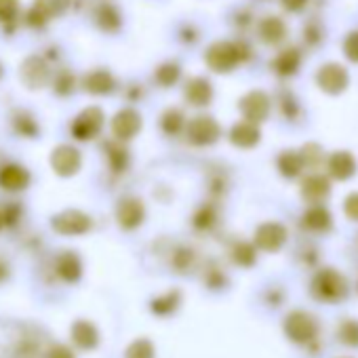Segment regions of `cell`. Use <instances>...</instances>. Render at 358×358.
I'll use <instances>...</instances> for the list:
<instances>
[{
    "label": "cell",
    "mask_w": 358,
    "mask_h": 358,
    "mask_svg": "<svg viewBox=\"0 0 358 358\" xmlns=\"http://www.w3.org/2000/svg\"><path fill=\"white\" fill-rule=\"evenodd\" d=\"M329 192H331V186L327 182V177H322V175H310L303 182V190H301L303 199L314 205L324 201L329 196Z\"/></svg>",
    "instance_id": "d6986e66"
},
{
    "label": "cell",
    "mask_w": 358,
    "mask_h": 358,
    "mask_svg": "<svg viewBox=\"0 0 358 358\" xmlns=\"http://www.w3.org/2000/svg\"><path fill=\"white\" fill-rule=\"evenodd\" d=\"M259 129L255 127V122L247 120V122H236L232 127V133H230V139L234 145L238 148H253L259 143Z\"/></svg>",
    "instance_id": "2e32d148"
},
{
    "label": "cell",
    "mask_w": 358,
    "mask_h": 358,
    "mask_svg": "<svg viewBox=\"0 0 358 358\" xmlns=\"http://www.w3.org/2000/svg\"><path fill=\"white\" fill-rule=\"evenodd\" d=\"M3 224H5V220H3V215H0V228H3Z\"/></svg>",
    "instance_id": "f6af8a7d"
},
{
    "label": "cell",
    "mask_w": 358,
    "mask_h": 358,
    "mask_svg": "<svg viewBox=\"0 0 358 358\" xmlns=\"http://www.w3.org/2000/svg\"><path fill=\"white\" fill-rule=\"evenodd\" d=\"M177 78H179V68H177L175 64H164V66H160V68L156 70V80H158V85H162V87L175 85Z\"/></svg>",
    "instance_id": "d590c367"
},
{
    "label": "cell",
    "mask_w": 358,
    "mask_h": 358,
    "mask_svg": "<svg viewBox=\"0 0 358 358\" xmlns=\"http://www.w3.org/2000/svg\"><path fill=\"white\" fill-rule=\"evenodd\" d=\"M34 7L51 20L66 13V9L70 7V0H34Z\"/></svg>",
    "instance_id": "f1b7e54d"
},
{
    "label": "cell",
    "mask_w": 358,
    "mask_h": 358,
    "mask_svg": "<svg viewBox=\"0 0 358 358\" xmlns=\"http://www.w3.org/2000/svg\"><path fill=\"white\" fill-rule=\"evenodd\" d=\"M186 127V118H184V114L179 112V110H166L164 112V116H162V129H164V133H169V135H177L179 131H182Z\"/></svg>",
    "instance_id": "f546056e"
},
{
    "label": "cell",
    "mask_w": 358,
    "mask_h": 358,
    "mask_svg": "<svg viewBox=\"0 0 358 358\" xmlns=\"http://www.w3.org/2000/svg\"><path fill=\"white\" fill-rule=\"evenodd\" d=\"M57 274L66 280V282H76L83 276V262L76 253L66 251L57 257Z\"/></svg>",
    "instance_id": "e0dca14e"
},
{
    "label": "cell",
    "mask_w": 358,
    "mask_h": 358,
    "mask_svg": "<svg viewBox=\"0 0 358 358\" xmlns=\"http://www.w3.org/2000/svg\"><path fill=\"white\" fill-rule=\"evenodd\" d=\"M343 209H345V215H348L350 220L358 222V192H354V194H350V196L345 199Z\"/></svg>",
    "instance_id": "ab89813d"
},
{
    "label": "cell",
    "mask_w": 358,
    "mask_h": 358,
    "mask_svg": "<svg viewBox=\"0 0 358 358\" xmlns=\"http://www.w3.org/2000/svg\"><path fill=\"white\" fill-rule=\"evenodd\" d=\"M299 62H301L299 53H297L295 49H287V51H282V53L274 59V70H276L280 76H291V74L297 72Z\"/></svg>",
    "instance_id": "d4e9b609"
},
{
    "label": "cell",
    "mask_w": 358,
    "mask_h": 358,
    "mask_svg": "<svg viewBox=\"0 0 358 358\" xmlns=\"http://www.w3.org/2000/svg\"><path fill=\"white\" fill-rule=\"evenodd\" d=\"M278 169L285 177H297L303 169V156L299 152H282L278 156Z\"/></svg>",
    "instance_id": "484cf974"
},
{
    "label": "cell",
    "mask_w": 358,
    "mask_h": 358,
    "mask_svg": "<svg viewBox=\"0 0 358 358\" xmlns=\"http://www.w3.org/2000/svg\"><path fill=\"white\" fill-rule=\"evenodd\" d=\"M30 184V173L20 164H7L0 169V188L20 192Z\"/></svg>",
    "instance_id": "5bb4252c"
},
{
    "label": "cell",
    "mask_w": 358,
    "mask_h": 358,
    "mask_svg": "<svg viewBox=\"0 0 358 358\" xmlns=\"http://www.w3.org/2000/svg\"><path fill=\"white\" fill-rule=\"evenodd\" d=\"M179 301H182V293H179V291H169V293L156 297L150 303V308H152V312L156 316H169V314H173L179 308Z\"/></svg>",
    "instance_id": "cb8c5ba5"
},
{
    "label": "cell",
    "mask_w": 358,
    "mask_h": 358,
    "mask_svg": "<svg viewBox=\"0 0 358 358\" xmlns=\"http://www.w3.org/2000/svg\"><path fill=\"white\" fill-rule=\"evenodd\" d=\"M51 226L57 234H64V236H78V234H85L91 230L93 222L87 213L83 211H76V209H68V211H62L57 213L53 220H51Z\"/></svg>",
    "instance_id": "277c9868"
},
{
    "label": "cell",
    "mask_w": 358,
    "mask_h": 358,
    "mask_svg": "<svg viewBox=\"0 0 358 358\" xmlns=\"http://www.w3.org/2000/svg\"><path fill=\"white\" fill-rule=\"evenodd\" d=\"M287 243V228L282 224L270 222L257 228L255 232V247H259L262 251H278L282 245Z\"/></svg>",
    "instance_id": "9c48e42d"
},
{
    "label": "cell",
    "mask_w": 358,
    "mask_h": 358,
    "mask_svg": "<svg viewBox=\"0 0 358 358\" xmlns=\"http://www.w3.org/2000/svg\"><path fill=\"white\" fill-rule=\"evenodd\" d=\"M7 276H9V266L3 259H0V282L7 280Z\"/></svg>",
    "instance_id": "ee69618b"
},
{
    "label": "cell",
    "mask_w": 358,
    "mask_h": 358,
    "mask_svg": "<svg viewBox=\"0 0 358 358\" xmlns=\"http://www.w3.org/2000/svg\"><path fill=\"white\" fill-rule=\"evenodd\" d=\"M280 3H282V7L285 9H289V11H301L306 5H308V0H280Z\"/></svg>",
    "instance_id": "7bdbcfd3"
},
{
    "label": "cell",
    "mask_w": 358,
    "mask_h": 358,
    "mask_svg": "<svg viewBox=\"0 0 358 358\" xmlns=\"http://www.w3.org/2000/svg\"><path fill=\"white\" fill-rule=\"evenodd\" d=\"M47 358H74V352L68 345H53L47 352Z\"/></svg>",
    "instance_id": "b9f144b4"
},
{
    "label": "cell",
    "mask_w": 358,
    "mask_h": 358,
    "mask_svg": "<svg viewBox=\"0 0 358 358\" xmlns=\"http://www.w3.org/2000/svg\"><path fill=\"white\" fill-rule=\"evenodd\" d=\"M95 20L99 24V28L106 30V32H116L120 28V15H118L116 7H112V5H101L97 9Z\"/></svg>",
    "instance_id": "4316f807"
},
{
    "label": "cell",
    "mask_w": 358,
    "mask_h": 358,
    "mask_svg": "<svg viewBox=\"0 0 358 358\" xmlns=\"http://www.w3.org/2000/svg\"><path fill=\"white\" fill-rule=\"evenodd\" d=\"M241 112L251 122H262L270 114V99L264 91H251L241 99Z\"/></svg>",
    "instance_id": "30bf717a"
},
{
    "label": "cell",
    "mask_w": 358,
    "mask_h": 358,
    "mask_svg": "<svg viewBox=\"0 0 358 358\" xmlns=\"http://www.w3.org/2000/svg\"><path fill=\"white\" fill-rule=\"evenodd\" d=\"M213 97V89H211V83L207 78H192L186 87V99L192 103V106H207Z\"/></svg>",
    "instance_id": "ffe728a7"
},
{
    "label": "cell",
    "mask_w": 358,
    "mask_h": 358,
    "mask_svg": "<svg viewBox=\"0 0 358 358\" xmlns=\"http://www.w3.org/2000/svg\"><path fill=\"white\" fill-rule=\"evenodd\" d=\"M124 358H154V343L150 339H135L127 348Z\"/></svg>",
    "instance_id": "d6a6232c"
},
{
    "label": "cell",
    "mask_w": 358,
    "mask_h": 358,
    "mask_svg": "<svg viewBox=\"0 0 358 358\" xmlns=\"http://www.w3.org/2000/svg\"><path fill=\"white\" fill-rule=\"evenodd\" d=\"M72 87H74V78H72V74H68V72H64L59 78H57V83H55V91L57 93H70L72 91Z\"/></svg>",
    "instance_id": "60d3db41"
},
{
    "label": "cell",
    "mask_w": 358,
    "mask_h": 358,
    "mask_svg": "<svg viewBox=\"0 0 358 358\" xmlns=\"http://www.w3.org/2000/svg\"><path fill=\"white\" fill-rule=\"evenodd\" d=\"M215 222H217V211L209 205L201 207L199 213L194 215V226L199 230H209L211 226H215Z\"/></svg>",
    "instance_id": "e575fe53"
},
{
    "label": "cell",
    "mask_w": 358,
    "mask_h": 358,
    "mask_svg": "<svg viewBox=\"0 0 358 358\" xmlns=\"http://www.w3.org/2000/svg\"><path fill=\"white\" fill-rule=\"evenodd\" d=\"M285 34H287V26L278 17H266L259 24V36L268 45H278L285 38Z\"/></svg>",
    "instance_id": "7402d4cb"
},
{
    "label": "cell",
    "mask_w": 358,
    "mask_h": 358,
    "mask_svg": "<svg viewBox=\"0 0 358 358\" xmlns=\"http://www.w3.org/2000/svg\"><path fill=\"white\" fill-rule=\"evenodd\" d=\"M141 129V116L127 108V110H120L114 120H112V131H114V137L118 141H127V139H133Z\"/></svg>",
    "instance_id": "8fae6325"
},
{
    "label": "cell",
    "mask_w": 358,
    "mask_h": 358,
    "mask_svg": "<svg viewBox=\"0 0 358 358\" xmlns=\"http://www.w3.org/2000/svg\"><path fill=\"white\" fill-rule=\"evenodd\" d=\"M303 226L312 232H327L331 228V215L322 205H314L303 215Z\"/></svg>",
    "instance_id": "603a6c76"
},
{
    "label": "cell",
    "mask_w": 358,
    "mask_h": 358,
    "mask_svg": "<svg viewBox=\"0 0 358 358\" xmlns=\"http://www.w3.org/2000/svg\"><path fill=\"white\" fill-rule=\"evenodd\" d=\"M145 217V209L141 205V201L137 199H122L116 207V220L124 230H133L137 226H141Z\"/></svg>",
    "instance_id": "4fadbf2b"
},
{
    "label": "cell",
    "mask_w": 358,
    "mask_h": 358,
    "mask_svg": "<svg viewBox=\"0 0 358 358\" xmlns=\"http://www.w3.org/2000/svg\"><path fill=\"white\" fill-rule=\"evenodd\" d=\"M329 171L335 179H350L356 173V160L350 152H335L329 158Z\"/></svg>",
    "instance_id": "ac0fdd59"
},
{
    "label": "cell",
    "mask_w": 358,
    "mask_h": 358,
    "mask_svg": "<svg viewBox=\"0 0 358 358\" xmlns=\"http://www.w3.org/2000/svg\"><path fill=\"white\" fill-rule=\"evenodd\" d=\"M20 11V0H0V22H13Z\"/></svg>",
    "instance_id": "8d00e7d4"
},
{
    "label": "cell",
    "mask_w": 358,
    "mask_h": 358,
    "mask_svg": "<svg viewBox=\"0 0 358 358\" xmlns=\"http://www.w3.org/2000/svg\"><path fill=\"white\" fill-rule=\"evenodd\" d=\"M337 337L341 343L345 345H358V322L356 320H345L339 324V331H337Z\"/></svg>",
    "instance_id": "836d02e7"
},
{
    "label": "cell",
    "mask_w": 358,
    "mask_h": 358,
    "mask_svg": "<svg viewBox=\"0 0 358 358\" xmlns=\"http://www.w3.org/2000/svg\"><path fill=\"white\" fill-rule=\"evenodd\" d=\"M101 127H103V112L99 108H87L72 122V135L80 141H87L93 139L101 131Z\"/></svg>",
    "instance_id": "8992f818"
},
{
    "label": "cell",
    "mask_w": 358,
    "mask_h": 358,
    "mask_svg": "<svg viewBox=\"0 0 358 358\" xmlns=\"http://www.w3.org/2000/svg\"><path fill=\"white\" fill-rule=\"evenodd\" d=\"M171 264H173V268H175L177 272H190V270L196 266V255H194V251L188 249V247H179V249L173 253Z\"/></svg>",
    "instance_id": "83f0119b"
},
{
    "label": "cell",
    "mask_w": 358,
    "mask_h": 358,
    "mask_svg": "<svg viewBox=\"0 0 358 358\" xmlns=\"http://www.w3.org/2000/svg\"><path fill=\"white\" fill-rule=\"evenodd\" d=\"M312 295L316 299H320V301L337 303V301L345 299V295H348V282H345V278L337 270L324 268L312 280Z\"/></svg>",
    "instance_id": "6da1fadb"
},
{
    "label": "cell",
    "mask_w": 358,
    "mask_h": 358,
    "mask_svg": "<svg viewBox=\"0 0 358 358\" xmlns=\"http://www.w3.org/2000/svg\"><path fill=\"white\" fill-rule=\"evenodd\" d=\"M114 76L106 70H95L85 76V89L95 95H108L114 91Z\"/></svg>",
    "instance_id": "44dd1931"
},
{
    "label": "cell",
    "mask_w": 358,
    "mask_h": 358,
    "mask_svg": "<svg viewBox=\"0 0 358 358\" xmlns=\"http://www.w3.org/2000/svg\"><path fill=\"white\" fill-rule=\"evenodd\" d=\"M243 59L241 47L234 43H215L207 51V64L215 72H230Z\"/></svg>",
    "instance_id": "3957f363"
},
{
    "label": "cell",
    "mask_w": 358,
    "mask_h": 358,
    "mask_svg": "<svg viewBox=\"0 0 358 358\" xmlns=\"http://www.w3.org/2000/svg\"><path fill=\"white\" fill-rule=\"evenodd\" d=\"M186 135L196 145H211V143H215L220 139L222 129L211 116H196L194 120L188 122Z\"/></svg>",
    "instance_id": "5b68a950"
},
{
    "label": "cell",
    "mask_w": 358,
    "mask_h": 358,
    "mask_svg": "<svg viewBox=\"0 0 358 358\" xmlns=\"http://www.w3.org/2000/svg\"><path fill=\"white\" fill-rule=\"evenodd\" d=\"M316 80H318V87L322 91H327L331 95H337V93H341L348 87V80L350 78H348V72H345L343 66H339V64H327V66H322L318 70Z\"/></svg>",
    "instance_id": "ba28073f"
},
{
    "label": "cell",
    "mask_w": 358,
    "mask_h": 358,
    "mask_svg": "<svg viewBox=\"0 0 358 358\" xmlns=\"http://www.w3.org/2000/svg\"><path fill=\"white\" fill-rule=\"evenodd\" d=\"M108 160H110V166L116 173H122L127 169L129 154H127V150L120 143H108Z\"/></svg>",
    "instance_id": "1f68e13d"
},
{
    "label": "cell",
    "mask_w": 358,
    "mask_h": 358,
    "mask_svg": "<svg viewBox=\"0 0 358 358\" xmlns=\"http://www.w3.org/2000/svg\"><path fill=\"white\" fill-rule=\"evenodd\" d=\"M343 53H345L348 59L358 62V32L348 34V38H345V43H343Z\"/></svg>",
    "instance_id": "74e56055"
},
{
    "label": "cell",
    "mask_w": 358,
    "mask_h": 358,
    "mask_svg": "<svg viewBox=\"0 0 358 358\" xmlns=\"http://www.w3.org/2000/svg\"><path fill=\"white\" fill-rule=\"evenodd\" d=\"M72 341L80 350H95L99 343V331L89 320H76L72 324Z\"/></svg>",
    "instance_id": "9a60e30c"
},
{
    "label": "cell",
    "mask_w": 358,
    "mask_h": 358,
    "mask_svg": "<svg viewBox=\"0 0 358 358\" xmlns=\"http://www.w3.org/2000/svg\"><path fill=\"white\" fill-rule=\"evenodd\" d=\"M255 247L253 245H249V243H238V245H234V249H232V259H234V264H238V266H243V268H249V266H253L255 264Z\"/></svg>",
    "instance_id": "4dcf8cb0"
},
{
    "label": "cell",
    "mask_w": 358,
    "mask_h": 358,
    "mask_svg": "<svg viewBox=\"0 0 358 358\" xmlns=\"http://www.w3.org/2000/svg\"><path fill=\"white\" fill-rule=\"evenodd\" d=\"M80 164H83L80 152L72 145H57L51 154V166L62 177H70V175L78 173Z\"/></svg>",
    "instance_id": "52a82bcc"
},
{
    "label": "cell",
    "mask_w": 358,
    "mask_h": 358,
    "mask_svg": "<svg viewBox=\"0 0 358 358\" xmlns=\"http://www.w3.org/2000/svg\"><path fill=\"white\" fill-rule=\"evenodd\" d=\"M205 282L209 285V287H213V289H220V287H224L226 285V276H224V272H220V270H209L207 274H205Z\"/></svg>",
    "instance_id": "f35d334b"
},
{
    "label": "cell",
    "mask_w": 358,
    "mask_h": 358,
    "mask_svg": "<svg viewBox=\"0 0 358 358\" xmlns=\"http://www.w3.org/2000/svg\"><path fill=\"white\" fill-rule=\"evenodd\" d=\"M22 80L30 89L45 87L47 80H49V66H47V62L43 57H38V55L28 57L24 62V66H22Z\"/></svg>",
    "instance_id": "7c38bea8"
},
{
    "label": "cell",
    "mask_w": 358,
    "mask_h": 358,
    "mask_svg": "<svg viewBox=\"0 0 358 358\" xmlns=\"http://www.w3.org/2000/svg\"><path fill=\"white\" fill-rule=\"evenodd\" d=\"M285 335L295 343L310 345L318 335V322L310 312L295 310L285 318Z\"/></svg>",
    "instance_id": "7a4b0ae2"
}]
</instances>
